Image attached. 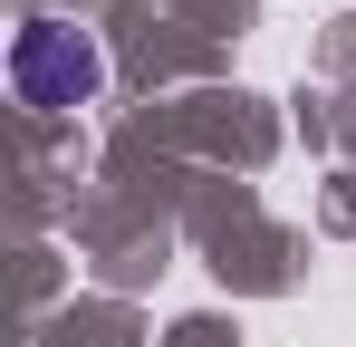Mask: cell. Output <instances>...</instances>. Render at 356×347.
Instances as JSON below:
<instances>
[{
    "instance_id": "6da1fadb",
    "label": "cell",
    "mask_w": 356,
    "mask_h": 347,
    "mask_svg": "<svg viewBox=\"0 0 356 347\" xmlns=\"http://www.w3.org/2000/svg\"><path fill=\"white\" fill-rule=\"evenodd\" d=\"M97 49L67 29V20H29L19 39H10V87H19V107H87L97 97Z\"/></svg>"
}]
</instances>
